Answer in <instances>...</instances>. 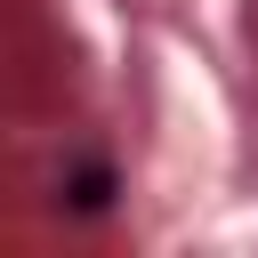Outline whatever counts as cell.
Returning <instances> with one entry per match:
<instances>
[{
  "label": "cell",
  "mask_w": 258,
  "mask_h": 258,
  "mask_svg": "<svg viewBox=\"0 0 258 258\" xmlns=\"http://www.w3.org/2000/svg\"><path fill=\"white\" fill-rule=\"evenodd\" d=\"M113 185H121V177H113L105 161H81V169L64 177V202H73L81 218H97V210H113Z\"/></svg>",
  "instance_id": "cell-1"
}]
</instances>
